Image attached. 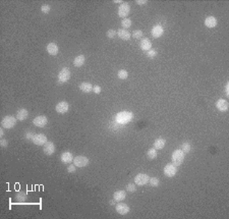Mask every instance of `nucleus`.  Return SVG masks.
<instances>
[{
	"instance_id": "obj_44",
	"label": "nucleus",
	"mask_w": 229,
	"mask_h": 219,
	"mask_svg": "<svg viewBox=\"0 0 229 219\" xmlns=\"http://www.w3.org/2000/svg\"><path fill=\"white\" fill-rule=\"evenodd\" d=\"M110 205H115V200H114V199L110 201Z\"/></svg>"
},
{
	"instance_id": "obj_11",
	"label": "nucleus",
	"mask_w": 229,
	"mask_h": 219,
	"mask_svg": "<svg viewBox=\"0 0 229 219\" xmlns=\"http://www.w3.org/2000/svg\"><path fill=\"white\" fill-rule=\"evenodd\" d=\"M115 210H116V212H117V213H119L120 215H125V214L128 213L131 209H129L128 205L124 204V203H121V202H119V203L116 205Z\"/></svg>"
},
{
	"instance_id": "obj_18",
	"label": "nucleus",
	"mask_w": 229,
	"mask_h": 219,
	"mask_svg": "<svg viewBox=\"0 0 229 219\" xmlns=\"http://www.w3.org/2000/svg\"><path fill=\"white\" fill-rule=\"evenodd\" d=\"M117 36L121 40H123V41H127V40L131 39V34L127 31V30L120 29V30H118V31H117Z\"/></svg>"
},
{
	"instance_id": "obj_1",
	"label": "nucleus",
	"mask_w": 229,
	"mask_h": 219,
	"mask_svg": "<svg viewBox=\"0 0 229 219\" xmlns=\"http://www.w3.org/2000/svg\"><path fill=\"white\" fill-rule=\"evenodd\" d=\"M132 118H134V114H132L131 112H128V111H121V112H119V113L116 114V116H115L116 121L120 124H128L129 121L132 120Z\"/></svg>"
},
{
	"instance_id": "obj_27",
	"label": "nucleus",
	"mask_w": 229,
	"mask_h": 219,
	"mask_svg": "<svg viewBox=\"0 0 229 219\" xmlns=\"http://www.w3.org/2000/svg\"><path fill=\"white\" fill-rule=\"evenodd\" d=\"M191 144L188 142H184L183 144L181 145V147H180V150L183 152V153L185 154V153H190L191 152Z\"/></svg>"
},
{
	"instance_id": "obj_12",
	"label": "nucleus",
	"mask_w": 229,
	"mask_h": 219,
	"mask_svg": "<svg viewBox=\"0 0 229 219\" xmlns=\"http://www.w3.org/2000/svg\"><path fill=\"white\" fill-rule=\"evenodd\" d=\"M164 33V29L161 25H155L152 28L151 34L154 38H160Z\"/></svg>"
},
{
	"instance_id": "obj_38",
	"label": "nucleus",
	"mask_w": 229,
	"mask_h": 219,
	"mask_svg": "<svg viewBox=\"0 0 229 219\" xmlns=\"http://www.w3.org/2000/svg\"><path fill=\"white\" fill-rule=\"evenodd\" d=\"M34 136H35V134L33 132H28L26 134V140H33Z\"/></svg>"
},
{
	"instance_id": "obj_8",
	"label": "nucleus",
	"mask_w": 229,
	"mask_h": 219,
	"mask_svg": "<svg viewBox=\"0 0 229 219\" xmlns=\"http://www.w3.org/2000/svg\"><path fill=\"white\" fill-rule=\"evenodd\" d=\"M149 180H150V177H149L148 174H146V173H139V174L135 175V182L138 185H147L148 182H149Z\"/></svg>"
},
{
	"instance_id": "obj_21",
	"label": "nucleus",
	"mask_w": 229,
	"mask_h": 219,
	"mask_svg": "<svg viewBox=\"0 0 229 219\" xmlns=\"http://www.w3.org/2000/svg\"><path fill=\"white\" fill-rule=\"evenodd\" d=\"M28 116H29V112L25 108L19 109L18 111V113H16V118H18V120L19 121H24L25 119L28 118Z\"/></svg>"
},
{
	"instance_id": "obj_25",
	"label": "nucleus",
	"mask_w": 229,
	"mask_h": 219,
	"mask_svg": "<svg viewBox=\"0 0 229 219\" xmlns=\"http://www.w3.org/2000/svg\"><path fill=\"white\" fill-rule=\"evenodd\" d=\"M78 87H79V90L82 91L84 93H90L91 91H93V87H94V86H92L90 83H82Z\"/></svg>"
},
{
	"instance_id": "obj_20",
	"label": "nucleus",
	"mask_w": 229,
	"mask_h": 219,
	"mask_svg": "<svg viewBox=\"0 0 229 219\" xmlns=\"http://www.w3.org/2000/svg\"><path fill=\"white\" fill-rule=\"evenodd\" d=\"M140 48L144 51H149L152 48V43L149 39H143L140 42Z\"/></svg>"
},
{
	"instance_id": "obj_42",
	"label": "nucleus",
	"mask_w": 229,
	"mask_h": 219,
	"mask_svg": "<svg viewBox=\"0 0 229 219\" xmlns=\"http://www.w3.org/2000/svg\"><path fill=\"white\" fill-rule=\"evenodd\" d=\"M4 136V131H3V128H0V137H3Z\"/></svg>"
},
{
	"instance_id": "obj_22",
	"label": "nucleus",
	"mask_w": 229,
	"mask_h": 219,
	"mask_svg": "<svg viewBox=\"0 0 229 219\" xmlns=\"http://www.w3.org/2000/svg\"><path fill=\"white\" fill-rule=\"evenodd\" d=\"M165 145H166V140L162 138L156 139V141L154 142V148L156 150H161V149H163L165 147Z\"/></svg>"
},
{
	"instance_id": "obj_31",
	"label": "nucleus",
	"mask_w": 229,
	"mask_h": 219,
	"mask_svg": "<svg viewBox=\"0 0 229 219\" xmlns=\"http://www.w3.org/2000/svg\"><path fill=\"white\" fill-rule=\"evenodd\" d=\"M26 199V194L25 192H19V193H18V195H16V200L18 201L24 202Z\"/></svg>"
},
{
	"instance_id": "obj_41",
	"label": "nucleus",
	"mask_w": 229,
	"mask_h": 219,
	"mask_svg": "<svg viewBox=\"0 0 229 219\" xmlns=\"http://www.w3.org/2000/svg\"><path fill=\"white\" fill-rule=\"evenodd\" d=\"M137 3L139 5H144L147 3V1H146V0H137Z\"/></svg>"
},
{
	"instance_id": "obj_6",
	"label": "nucleus",
	"mask_w": 229,
	"mask_h": 219,
	"mask_svg": "<svg viewBox=\"0 0 229 219\" xmlns=\"http://www.w3.org/2000/svg\"><path fill=\"white\" fill-rule=\"evenodd\" d=\"M177 172V166L174 165L173 163H168L166 164L164 167V174L167 177H173Z\"/></svg>"
},
{
	"instance_id": "obj_43",
	"label": "nucleus",
	"mask_w": 229,
	"mask_h": 219,
	"mask_svg": "<svg viewBox=\"0 0 229 219\" xmlns=\"http://www.w3.org/2000/svg\"><path fill=\"white\" fill-rule=\"evenodd\" d=\"M228 87H229V84L227 83L226 84V96H229V91H228Z\"/></svg>"
},
{
	"instance_id": "obj_36",
	"label": "nucleus",
	"mask_w": 229,
	"mask_h": 219,
	"mask_svg": "<svg viewBox=\"0 0 229 219\" xmlns=\"http://www.w3.org/2000/svg\"><path fill=\"white\" fill-rule=\"evenodd\" d=\"M157 54H158L157 51H156V50H152V49H151V50L148 51L147 56H148L149 58H154V57H156V56H157Z\"/></svg>"
},
{
	"instance_id": "obj_23",
	"label": "nucleus",
	"mask_w": 229,
	"mask_h": 219,
	"mask_svg": "<svg viewBox=\"0 0 229 219\" xmlns=\"http://www.w3.org/2000/svg\"><path fill=\"white\" fill-rule=\"evenodd\" d=\"M125 197H127V193L124 191H116L113 195V199L116 202H121L123 201Z\"/></svg>"
},
{
	"instance_id": "obj_3",
	"label": "nucleus",
	"mask_w": 229,
	"mask_h": 219,
	"mask_svg": "<svg viewBox=\"0 0 229 219\" xmlns=\"http://www.w3.org/2000/svg\"><path fill=\"white\" fill-rule=\"evenodd\" d=\"M184 161V153L182 152L180 149H177V150L173 151L172 153V163L176 166H179L183 163Z\"/></svg>"
},
{
	"instance_id": "obj_9",
	"label": "nucleus",
	"mask_w": 229,
	"mask_h": 219,
	"mask_svg": "<svg viewBox=\"0 0 229 219\" xmlns=\"http://www.w3.org/2000/svg\"><path fill=\"white\" fill-rule=\"evenodd\" d=\"M33 124H34L35 127L44 128L45 125L48 124V118L46 117L45 115H39V116H37V117L34 118V120H33Z\"/></svg>"
},
{
	"instance_id": "obj_39",
	"label": "nucleus",
	"mask_w": 229,
	"mask_h": 219,
	"mask_svg": "<svg viewBox=\"0 0 229 219\" xmlns=\"http://www.w3.org/2000/svg\"><path fill=\"white\" fill-rule=\"evenodd\" d=\"M93 92L96 93V94H100V93H101V87H100V86H94V87H93Z\"/></svg>"
},
{
	"instance_id": "obj_13",
	"label": "nucleus",
	"mask_w": 229,
	"mask_h": 219,
	"mask_svg": "<svg viewBox=\"0 0 229 219\" xmlns=\"http://www.w3.org/2000/svg\"><path fill=\"white\" fill-rule=\"evenodd\" d=\"M43 151H44V153L46 155H48V156L54 154V152H55V145H54V143L47 142L44 145V147H43Z\"/></svg>"
},
{
	"instance_id": "obj_37",
	"label": "nucleus",
	"mask_w": 229,
	"mask_h": 219,
	"mask_svg": "<svg viewBox=\"0 0 229 219\" xmlns=\"http://www.w3.org/2000/svg\"><path fill=\"white\" fill-rule=\"evenodd\" d=\"M76 170V166L74 164V165H69V166L67 167V172H69V173H74V172H75Z\"/></svg>"
},
{
	"instance_id": "obj_35",
	"label": "nucleus",
	"mask_w": 229,
	"mask_h": 219,
	"mask_svg": "<svg viewBox=\"0 0 229 219\" xmlns=\"http://www.w3.org/2000/svg\"><path fill=\"white\" fill-rule=\"evenodd\" d=\"M50 10H51V6H50V5L44 4V5H42V6H41V11H42L43 13H48Z\"/></svg>"
},
{
	"instance_id": "obj_16",
	"label": "nucleus",
	"mask_w": 229,
	"mask_h": 219,
	"mask_svg": "<svg viewBox=\"0 0 229 219\" xmlns=\"http://www.w3.org/2000/svg\"><path fill=\"white\" fill-rule=\"evenodd\" d=\"M216 107L218 110H220L221 112H225L228 110V102L225 100V99H219L216 102Z\"/></svg>"
},
{
	"instance_id": "obj_24",
	"label": "nucleus",
	"mask_w": 229,
	"mask_h": 219,
	"mask_svg": "<svg viewBox=\"0 0 229 219\" xmlns=\"http://www.w3.org/2000/svg\"><path fill=\"white\" fill-rule=\"evenodd\" d=\"M85 61H86V57L84 55H78L76 56L74 60V65L76 66V67H81L85 64Z\"/></svg>"
},
{
	"instance_id": "obj_45",
	"label": "nucleus",
	"mask_w": 229,
	"mask_h": 219,
	"mask_svg": "<svg viewBox=\"0 0 229 219\" xmlns=\"http://www.w3.org/2000/svg\"><path fill=\"white\" fill-rule=\"evenodd\" d=\"M113 2H114V3H122L121 0H114Z\"/></svg>"
},
{
	"instance_id": "obj_28",
	"label": "nucleus",
	"mask_w": 229,
	"mask_h": 219,
	"mask_svg": "<svg viewBox=\"0 0 229 219\" xmlns=\"http://www.w3.org/2000/svg\"><path fill=\"white\" fill-rule=\"evenodd\" d=\"M131 24H132V22H131V19H129V18H123V19H122V22H121V26H122V28H123L124 30L131 28Z\"/></svg>"
},
{
	"instance_id": "obj_14",
	"label": "nucleus",
	"mask_w": 229,
	"mask_h": 219,
	"mask_svg": "<svg viewBox=\"0 0 229 219\" xmlns=\"http://www.w3.org/2000/svg\"><path fill=\"white\" fill-rule=\"evenodd\" d=\"M68 108H69V105L67 102L65 101H61L59 102V103L56 105V111L58 112V113L60 114H63V113H66V112L68 111Z\"/></svg>"
},
{
	"instance_id": "obj_32",
	"label": "nucleus",
	"mask_w": 229,
	"mask_h": 219,
	"mask_svg": "<svg viewBox=\"0 0 229 219\" xmlns=\"http://www.w3.org/2000/svg\"><path fill=\"white\" fill-rule=\"evenodd\" d=\"M132 37L135 39H140L143 37V32L141 30H135V31L132 32Z\"/></svg>"
},
{
	"instance_id": "obj_17",
	"label": "nucleus",
	"mask_w": 229,
	"mask_h": 219,
	"mask_svg": "<svg viewBox=\"0 0 229 219\" xmlns=\"http://www.w3.org/2000/svg\"><path fill=\"white\" fill-rule=\"evenodd\" d=\"M46 49H47V52L49 53V54L52 55V56L57 55V53L59 51L58 45L56 44V43H53V42L49 43V44L47 45V48H46Z\"/></svg>"
},
{
	"instance_id": "obj_4",
	"label": "nucleus",
	"mask_w": 229,
	"mask_h": 219,
	"mask_svg": "<svg viewBox=\"0 0 229 219\" xmlns=\"http://www.w3.org/2000/svg\"><path fill=\"white\" fill-rule=\"evenodd\" d=\"M69 79H70V71L67 67H63L58 74V82L61 83V84H64V83L69 81Z\"/></svg>"
},
{
	"instance_id": "obj_30",
	"label": "nucleus",
	"mask_w": 229,
	"mask_h": 219,
	"mask_svg": "<svg viewBox=\"0 0 229 219\" xmlns=\"http://www.w3.org/2000/svg\"><path fill=\"white\" fill-rule=\"evenodd\" d=\"M149 184H150L152 187H158L159 184H160V180H159V178L157 177H150V180H149Z\"/></svg>"
},
{
	"instance_id": "obj_33",
	"label": "nucleus",
	"mask_w": 229,
	"mask_h": 219,
	"mask_svg": "<svg viewBox=\"0 0 229 219\" xmlns=\"http://www.w3.org/2000/svg\"><path fill=\"white\" fill-rule=\"evenodd\" d=\"M127 191L129 192V193H135V192L137 191V187H135V185L134 184H128L127 185Z\"/></svg>"
},
{
	"instance_id": "obj_7",
	"label": "nucleus",
	"mask_w": 229,
	"mask_h": 219,
	"mask_svg": "<svg viewBox=\"0 0 229 219\" xmlns=\"http://www.w3.org/2000/svg\"><path fill=\"white\" fill-rule=\"evenodd\" d=\"M89 159L86 156H76L74 158V164L76 167H86L89 164Z\"/></svg>"
},
{
	"instance_id": "obj_40",
	"label": "nucleus",
	"mask_w": 229,
	"mask_h": 219,
	"mask_svg": "<svg viewBox=\"0 0 229 219\" xmlns=\"http://www.w3.org/2000/svg\"><path fill=\"white\" fill-rule=\"evenodd\" d=\"M0 146L1 147H7L8 146V142H7V140H5V139H2L1 141H0Z\"/></svg>"
},
{
	"instance_id": "obj_5",
	"label": "nucleus",
	"mask_w": 229,
	"mask_h": 219,
	"mask_svg": "<svg viewBox=\"0 0 229 219\" xmlns=\"http://www.w3.org/2000/svg\"><path fill=\"white\" fill-rule=\"evenodd\" d=\"M129 12H131V6H129V4L127 2H122L120 6L118 7V15L120 18H124L129 14Z\"/></svg>"
},
{
	"instance_id": "obj_15",
	"label": "nucleus",
	"mask_w": 229,
	"mask_h": 219,
	"mask_svg": "<svg viewBox=\"0 0 229 219\" xmlns=\"http://www.w3.org/2000/svg\"><path fill=\"white\" fill-rule=\"evenodd\" d=\"M74 155L70 152H63V153L61 154L60 156V159H61V162L64 164H69L71 163V162H74Z\"/></svg>"
},
{
	"instance_id": "obj_34",
	"label": "nucleus",
	"mask_w": 229,
	"mask_h": 219,
	"mask_svg": "<svg viewBox=\"0 0 229 219\" xmlns=\"http://www.w3.org/2000/svg\"><path fill=\"white\" fill-rule=\"evenodd\" d=\"M106 35H107L108 38L113 39L115 36L117 35V32L114 31V30H109V31H107V33H106Z\"/></svg>"
},
{
	"instance_id": "obj_10",
	"label": "nucleus",
	"mask_w": 229,
	"mask_h": 219,
	"mask_svg": "<svg viewBox=\"0 0 229 219\" xmlns=\"http://www.w3.org/2000/svg\"><path fill=\"white\" fill-rule=\"evenodd\" d=\"M33 143H34L35 145L37 146H44L46 143H47V137H46V135L44 134H37L34 136V138H33Z\"/></svg>"
},
{
	"instance_id": "obj_2",
	"label": "nucleus",
	"mask_w": 229,
	"mask_h": 219,
	"mask_svg": "<svg viewBox=\"0 0 229 219\" xmlns=\"http://www.w3.org/2000/svg\"><path fill=\"white\" fill-rule=\"evenodd\" d=\"M16 120L18 118H15L14 116L12 115H6L2 118L1 120V125L3 128H12L13 127H15L16 124Z\"/></svg>"
},
{
	"instance_id": "obj_29",
	"label": "nucleus",
	"mask_w": 229,
	"mask_h": 219,
	"mask_svg": "<svg viewBox=\"0 0 229 219\" xmlns=\"http://www.w3.org/2000/svg\"><path fill=\"white\" fill-rule=\"evenodd\" d=\"M117 77L120 79H127L128 77V72L125 71V69H120L117 74Z\"/></svg>"
},
{
	"instance_id": "obj_26",
	"label": "nucleus",
	"mask_w": 229,
	"mask_h": 219,
	"mask_svg": "<svg viewBox=\"0 0 229 219\" xmlns=\"http://www.w3.org/2000/svg\"><path fill=\"white\" fill-rule=\"evenodd\" d=\"M157 155H158L157 150H156L155 148H152V149H150V150H148V152H147V156L150 160H154V159H156Z\"/></svg>"
},
{
	"instance_id": "obj_19",
	"label": "nucleus",
	"mask_w": 229,
	"mask_h": 219,
	"mask_svg": "<svg viewBox=\"0 0 229 219\" xmlns=\"http://www.w3.org/2000/svg\"><path fill=\"white\" fill-rule=\"evenodd\" d=\"M205 26H207V28H210V29H213L215 26H217V19L215 16H208L207 18L205 19Z\"/></svg>"
}]
</instances>
